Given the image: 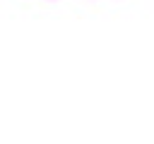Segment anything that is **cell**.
I'll return each mask as SVG.
<instances>
[{"label":"cell","instance_id":"obj_1","mask_svg":"<svg viewBox=\"0 0 154 144\" xmlns=\"http://www.w3.org/2000/svg\"><path fill=\"white\" fill-rule=\"evenodd\" d=\"M51 2H53V0H51Z\"/></svg>","mask_w":154,"mask_h":144}]
</instances>
